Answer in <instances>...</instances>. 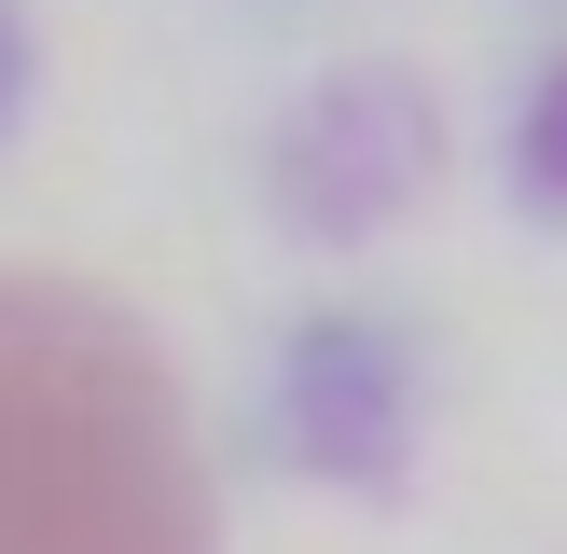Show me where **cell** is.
<instances>
[{
    "instance_id": "6da1fadb",
    "label": "cell",
    "mask_w": 567,
    "mask_h": 554,
    "mask_svg": "<svg viewBox=\"0 0 567 554\" xmlns=\"http://www.w3.org/2000/svg\"><path fill=\"white\" fill-rule=\"evenodd\" d=\"M0 554H221L194 402L97 277L0 264Z\"/></svg>"
},
{
    "instance_id": "7a4b0ae2",
    "label": "cell",
    "mask_w": 567,
    "mask_h": 554,
    "mask_svg": "<svg viewBox=\"0 0 567 554\" xmlns=\"http://www.w3.org/2000/svg\"><path fill=\"white\" fill-rule=\"evenodd\" d=\"M443 153H457V125L415 55H332L264 125V222L291 249H374L443 194Z\"/></svg>"
},
{
    "instance_id": "3957f363",
    "label": "cell",
    "mask_w": 567,
    "mask_h": 554,
    "mask_svg": "<svg viewBox=\"0 0 567 554\" xmlns=\"http://www.w3.org/2000/svg\"><path fill=\"white\" fill-rule=\"evenodd\" d=\"M430 443V360L388 305H305L264 347V458L319 499H402Z\"/></svg>"
},
{
    "instance_id": "277c9868",
    "label": "cell",
    "mask_w": 567,
    "mask_h": 554,
    "mask_svg": "<svg viewBox=\"0 0 567 554\" xmlns=\"http://www.w3.org/2000/svg\"><path fill=\"white\" fill-rule=\"evenodd\" d=\"M498 181H513L526 222H567V55L513 83V125H498Z\"/></svg>"
},
{
    "instance_id": "5b68a950",
    "label": "cell",
    "mask_w": 567,
    "mask_h": 554,
    "mask_svg": "<svg viewBox=\"0 0 567 554\" xmlns=\"http://www.w3.org/2000/svg\"><path fill=\"white\" fill-rule=\"evenodd\" d=\"M28 83H42V28H28V0H0V138L28 125Z\"/></svg>"
}]
</instances>
